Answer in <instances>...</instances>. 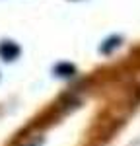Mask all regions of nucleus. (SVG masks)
<instances>
[{
    "label": "nucleus",
    "instance_id": "nucleus-3",
    "mask_svg": "<svg viewBox=\"0 0 140 146\" xmlns=\"http://www.w3.org/2000/svg\"><path fill=\"white\" fill-rule=\"evenodd\" d=\"M119 45H121V39H119V37H111V39H107L105 45L101 47V53H111V51Z\"/></svg>",
    "mask_w": 140,
    "mask_h": 146
},
{
    "label": "nucleus",
    "instance_id": "nucleus-2",
    "mask_svg": "<svg viewBox=\"0 0 140 146\" xmlns=\"http://www.w3.org/2000/svg\"><path fill=\"white\" fill-rule=\"evenodd\" d=\"M55 70H57L58 76H72V74H74V66L68 64V62H60Z\"/></svg>",
    "mask_w": 140,
    "mask_h": 146
},
{
    "label": "nucleus",
    "instance_id": "nucleus-1",
    "mask_svg": "<svg viewBox=\"0 0 140 146\" xmlns=\"http://www.w3.org/2000/svg\"><path fill=\"white\" fill-rule=\"evenodd\" d=\"M18 55H20V47L16 45L14 41H4L0 45V56L4 60H14Z\"/></svg>",
    "mask_w": 140,
    "mask_h": 146
}]
</instances>
